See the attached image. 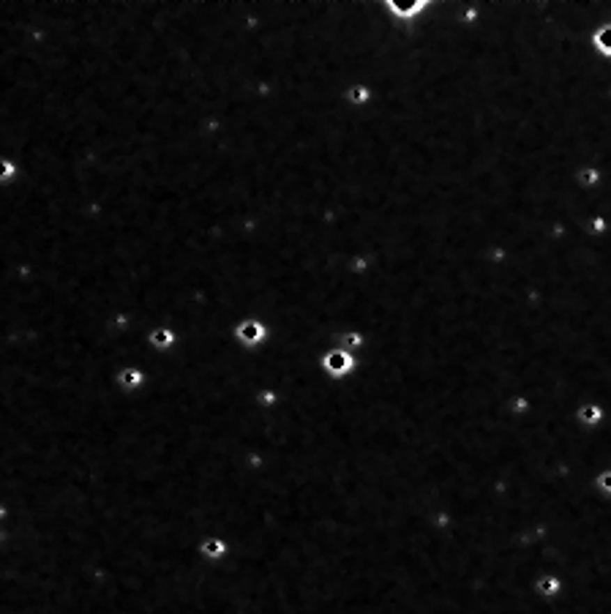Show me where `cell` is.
<instances>
[{
	"label": "cell",
	"instance_id": "cell-1",
	"mask_svg": "<svg viewBox=\"0 0 611 614\" xmlns=\"http://www.w3.org/2000/svg\"><path fill=\"white\" fill-rule=\"evenodd\" d=\"M592 47H595L601 55L611 58V22L609 25H601V28L595 31V36H592Z\"/></svg>",
	"mask_w": 611,
	"mask_h": 614
},
{
	"label": "cell",
	"instance_id": "cell-2",
	"mask_svg": "<svg viewBox=\"0 0 611 614\" xmlns=\"http://www.w3.org/2000/svg\"><path fill=\"white\" fill-rule=\"evenodd\" d=\"M579 418H581V423H589V426H595V423H601V418H603V413H601V407H595V404H589V407H581Z\"/></svg>",
	"mask_w": 611,
	"mask_h": 614
},
{
	"label": "cell",
	"instance_id": "cell-3",
	"mask_svg": "<svg viewBox=\"0 0 611 614\" xmlns=\"http://www.w3.org/2000/svg\"><path fill=\"white\" fill-rule=\"evenodd\" d=\"M579 183L581 186H598L601 183V172L595 167H584L579 172Z\"/></svg>",
	"mask_w": 611,
	"mask_h": 614
},
{
	"label": "cell",
	"instance_id": "cell-4",
	"mask_svg": "<svg viewBox=\"0 0 611 614\" xmlns=\"http://www.w3.org/2000/svg\"><path fill=\"white\" fill-rule=\"evenodd\" d=\"M325 366H330L336 374H341V371H347V369H350V360H347L344 355H330L327 360H325Z\"/></svg>",
	"mask_w": 611,
	"mask_h": 614
},
{
	"label": "cell",
	"instance_id": "cell-5",
	"mask_svg": "<svg viewBox=\"0 0 611 614\" xmlns=\"http://www.w3.org/2000/svg\"><path fill=\"white\" fill-rule=\"evenodd\" d=\"M240 336H243L246 341H257V339H262V328H259L257 323H246L240 328Z\"/></svg>",
	"mask_w": 611,
	"mask_h": 614
},
{
	"label": "cell",
	"instance_id": "cell-6",
	"mask_svg": "<svg viewBox=\"0 0 611 614\" xmlns=\"http://www.w3.org/2000/svg\"><path fill=\"white\" fill-rule=\"evenodd\" d=\"M538 590H541L543 595H557V592H559V582H557L554 576H548V579H541Z\"/></svg>",
	"mask_w": 611,
	"mask_h": 614
},
{
	"label": "cell",
	"instance_id": "cell-7",
	"mask_svg": "<svg viewBox=\"0 0 611 614\" xmlns=\"http://www.w3.org/2000/svg\"><path fill=\"white\" fill-rule=\"evenodd\" d=\"M205 554H210V557L224 554V544H222V541H208V544H205Z\"/></svg>",
	"mask_w": 611,
	"mask_h": 614
},
{
	"label": "cell",
	"instance_id": "cell-8",
	"mask_svg": "<svg viewBox=\"0 0 611 614\" xmlns=\"http://www.w3.org/2000/svg\"><path fill=\"white\" fill-rule=\"evenodd\" d=\"M598 489H601L603 494H611V470H606V473L598 478Z\"/></svg>",
	"mask_w": 611,
	"mask_h": 614
},
{
	"label": "cell",
	"instance_id": "cell-9",
	"mask_svg": "<svg viewBox=\"0 0 611 614\" xmlns=\"http://www.w3.org/2000/svg\"><path fill=\"white\" fill-rule=\"evenodd\" d=\"M123 374H126V377H123L126 385H137V383H139V371H123Z\"/></svg>",
	"mask_w": 611,
	"mask_h": 614
},
{
	"label": "cell",
	"instance_id": "cell-10",
	"mask_svg": "<svg viewBox=\"0 0 611 614\" xmlns=\"http://www.w3.org/2000/svg\"><path fill=\"white\" fill-rule=\"evenodd\" d=\"M3 172H11V167H8V164H6V162L0 164V175H3Z\"/></svg>",
	"mask_w": 611,
	"mask_h": 614
}]
</instances>
